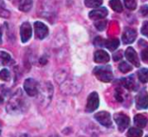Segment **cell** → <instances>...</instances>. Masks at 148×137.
<instances>
[{
    "label": "cell",
    "mask_w": 148,
    "mask_h": 137,
    "mask_svg": "<svg viewBox=\"0 0 148 137\" xmlns=\"http://www.w3.org/2000/svg\"><path fill=\"white\" fill-rule=\"evenodd\" d=\"M24 106H25V104H24V99H23V92L21 90H18L13 95V97L10 98V100L9 101V104L6 107V110L10 113L20 112L23 111Z\"/></svg>",
    "instance_id": "1"
},
{
    "label": "cell",
    "mask_w": 148,
    "mask_h": 137,
    "mask_svg": "<svg viewBox=\"0 0 148 137\" xmlns=\"http://www.w3.org/2000/svg\"><path fill=\"white\" fill-rule=\"evenodd\" d=\"M94 73L96 78L102 82H110L113 79V73L111 66H101L94 69Z\"/></svg>",
    "instance_id": "2"
},
{
    "label": "cell",
    "mask_w": 148,
    "mask_h": 137,
    "mask_svg": "<svg viewBox=\"0 0 148 137\" xmlns=\"http://www.w3.org/2000/svg\"><path fill=\"white\" fill-rule=\"evenodd\" d=\"M23 88L26 93L30 96V97H35L38 94L39 92V85L38 83L34 79H27L24 81L23 84Z\"/></svg>",
    "instance_id": "3"
},
{
    "label": "cell",
    "mask_w": 148,
    "mask_h": 137,
    "mask_svg": "<svg viewBox=\"0 0 148 137\" xmlns=\"http://www.w3.org/2000/svg\"><path fill=\"white\" fill-rule=\"evenodd\" d=\"M114 121L120 131H124L130 123L129 117L124 113H116L114 115Z\"/></svg>",
    "instance_id": "4"
},
{
    "label": "cell",
    "mask_w": 148,
    "mask_h": 137,
    "mask_svg": "<svg viewBox=\"0 0 148 137\" xmlns=\"http://www.w3.org/2000/svg\"><path fill=\"white\" fill-rule=\"evenodd\" d=\"M99 104H100V100H99L98 94L96 92H92L88 98L87 105H86V111L87 112L95 111L99 107Z\"/></svg>",
    "instance_id": "5"
},
{
    "label": "cell",
    "mask_w": 148,
    "mask_h": 137,
    "mask_svg": "<svg viewBox=\"0 0 148 137\" xmlns=\"http://www.w3.org/2000/svg\"><path fill=\"white\" fill-rule=\"evenodd\" d=\"M136 107L139 110H145L148 108V93L144 89L135 98Z\"/></svg>",
    "instance_id": "6"
},
{
    "label": "cell",
    "mask_w": 148,
    "mask_h": 137,
    "mask_svg": "<svg viewBox=\"0 0 148 137\" xmlns=\"http://www.w3.org/2000/svg\"><path fill=\"white\" fill-rule=\"evenodd\" d=\"M34 28H35V35H36V38H38L40 40L44 39L49 35L48 27L41 22H36L34 23Z\"/></svg>",
    "instance_id": "7"
},
{
    "label": "cell",
    "mask_w": 148,
    "mask_h": 137,
    "mask_svg": "<svg viewBox=\"0 0 148 137\" xmlns=\"http://www.w3.org/2000/svg\"><path fill=\"white\" fill-rule=\"evenodd\" d=\"M95 118L103 126L105 127H111L112 126V119L111 116L107 111H100L95 115Z\"/></svg>",
    "instance_id": "8"
},
{
    "label": "cell",
    "mask_w": 148,
    "mask_h": 137,
    "mask_svg": "<svg viewBox=\"0 0 148 137\" xmlns=\"http://www.w3.org/2000/svg\"><path fill=\"white\" fill-rule=\"evenodd\" d=\"M32 35V28L29 22H23L20 28V36L21 41L25 43L27 42Z\"/></svg>",
    "instance_id": "9"
},
{
    "label": "cell",
    "mask_w": 148,
    "mask_h": 137,
    "mask_svg": "<svg viewBox=\"0 0 148 137\" xmlns=\"http://www.w3.org/2000/svg\"><path fill=\"white\" fill-rule=\"evenodd\" d=\"M125 56L126 58L127 59L128 61H130L133 65H134L135 66L139 67L140 66V60L138 58V55H137V53L135 52V50L133 48V47H128L126 52H125Z\"/></svg>",
    "instance_id": "10"
},
{
    "label": "cell",
    "mask_w": 148,
    "mask_h": 137,
    "mask_svg": "<svg viewBox=\"0 0 148 137\" xmlns=\"http://www.w3.org/2000/svg\"><path fill=\"white\" fill-rule=\"evenodd\" d=\"M108 14V9L105 7H101V8H98L95 9L92 11L89 12V17L92 20H101L104 17H106Z\"/></svg>",
    "instance_id": "11"
},
{
    "label": "cell",
    "mask_w": 148,
    "mask_h": 137,
    "mask_svg": "<svg viewBox=\"0 0 148 137\" xmlns=\"http://www.w3.org/2000/svg\"><path fill=\"white\" fill-rule=\"evenodd\" d=\"M137 33L133 28H126L122 35V41L124 44H131L135 41Z\"/></svg>",
    "instance_id": "12"
},
{
    "label": "cell",
    "mask_w": 148,
    "mask_h": 137,
    "mask_svg": "<svg viewBox=\"0 0 148 137\" xmlns=\"http://www.w3.org/2000/svg\"><path fill=\"white\" fill-rule=\"evenodd\" d=\"M95 61L96 63H107L109 61V54L104 50H98L95 53Z\"/></svg>",
    "instance_id": "13"
},
{
    "label": "cell",
    "mask_w": 148,
    "mask_h": 137,
    "mask_svg": "<svg viewBox=\"0 0 148 137\" xmlns=\"http://www.w3.org/2000/svg\"><path fill=\"white\" fill-rule=\"evenodd\" d=\"M134 124L139 129H143L147 124V118L142 114H138L134 117Z\"/></svg>",
    "instance_id": "14"
},
{
    "label": "cell",
    "mask_w": 148,
    "mask_h": 137,
    "mask_svg": "<svg viewBox=\"0 0 148 137\" xmlns=\"http://www.w3.org/2000/svg\"><path fill=\"white\" fill-rule=\"evenodd\" d=\"M106 47H108L110 51H114L117 49V47L120 46V41L117 38H112L105 41V45Z\"/></svg>",
    "instance_id": "15"
},
{
    "label": "cell",
    "mask_w": 148,
    "mask_h": 137,
    "mask_svg": "<svg viewBox=\"0 0 148 137\" xmlns=\"http://www.w3.org/2000/svg\"><path fill=\"white\" fill-rule=\"evenodd\" d=\"M121 84H122L127 89H128V90H130V91H133V90L135 89L136 84H135L134 80L132 79V77L127 78V79H122L121 80Z\"/></svg>",
    "instance_id": "16"
},
{
    "label": "cell",
    "mask_w": 148,
    "mask_h": 137,
    "mask_svg": "<svg viewBox=\"0 0 148 137\" xmlns=\"http://www.w3.org/2000/svg\"><path fill=\"white\" fill-rule=\"evenodd\" d=\"M32 7V0H19V9L27 12Z\"/></svg>",
    "instance_id": "17"
},
{
    "label": "cell",
    "mask_w": 148,
    "mask_h": 137,
    "mask_svg": "<svg viewBox=\"0 0 148 137\" xmlns=\"http://www.w3.org/2000/svg\"><path fill=\"white\" fill-rule=\"evenodd\" d=\"M109 5L116 12L120 13V12H121L123 10V6H122V3H121V0H111L109 2Z\"/></svg>",
    "instance_id": "18"
},
{
    "label": "cell",
    "mask_w": 148,
    "mask_h": 137,
    "mask_svg": "<svg viewBox=\"0 0 148 137\" xmlns=\"http://www.w3.org/2000/svg\"><path fill=\"white\" fill-rule=\"evenodd\" d=\"M138 78L140 82L147 83L148 82V68H142L138 72Z\"/></svg>",
    "instance_id": "19"
},
{
    "label": "cell",
    "mask_w": 148,
    "mask_h": 137,
    "mask_svg": "<svg viewBox=\"0 0 148 137\" xmlns=\"http://www.w3.org/2000/svg\"><path fill=\"white\" fill-rule=\"evenodd\" d=\"M143 135V132L139 128H131L129 129L127 136V137H141Z\"/></svg>",
    "instance_id": "20"
},
{
    "label": "cell",
    "mask_w": 148,
    "mask_h": 137,
    "mask_svg": "<svg viewBox=\"0 0 148 137\" xmlns=\"http://www.w3.org/2000/svg\"><path fill=\"white\" fill-rule=\"evenodd\" d=\"M84 3L88 8H97L102 4L103 0H85Z\"/></svg>",
    "instance_id": "21"
},
{
    "label": "cell",
    "mask_w": 148,
    "mask_h": 137,
    "mask_svg": "<svg viewBox=\"0 0 148 137\" xmlns=\"http://www.w3.org/2000/svg\"><path fill=\"white\" fill-rule=\"evenodd\" d=\"M132 69H133L132 66H131L128 63H127V62H125V61L121 62V63L119 65V70H120L121 73H127L132 71Z\"/></svg>",
    "instance_id": "22"
},
{
    "label": "cell",
    "mask_w": 148,
    "mask_h": 137,
    "mask_svg": "<svg viewBox=\"0 0 148 137\" xmlns=\"http://www.w3.org/2000/svg\"><path fill=\"white\" fill-rule=\"evenodd\" d=\"M107 23H108V22H107L106 20H98L97 22H95V28H96L98 30L102 31V30H104L105 28L107 27Z\"/></svg>",
    "instance_id": "23"
},
{
    "label": "cell",
    "mask_w": 148,
    "mask_h": 137,
    "mask_svg": "<svg viewBox=\"0 0 148 137\" xmlns=\"http://www.w3.org/2000/svg\"><path fill=\"white\" fill-rule=\"evenodd\" d=\"M124 3L126 7L130 10H134L137 7V3L135 0H124Z\"/></svg>",
    "instance_id": "24"
},
{
    "label": "cell",
    "mask_w": 148,
    "mask_h": 137,
    "mask_svg": "<svg viewBox=\"0 0 148 137\" xmlns=\"http://www.w3.org/2000/svg\"><path fill=\"white\" fill-rule=\"evenodd\" d=\"M10 78V73L7 69H3L0 72V79L3 81H8Z\"/></svg>",
    "instance_id": "25"
},
{
    "label": "cell",
    "mask_w": 148,
    "mask_h": 137,
    "mask_svg": "<svg viewBox=\"0 0 148 137\" xmlns=\"http://www.w3.org/2000/svg\"><path fill=\"white\" fill-rule=\"evenodd\" d=\"M0 58L2 59L3 64H7L10 60V55L4 51H0Z\"/></svg>",
    "instance_id": "26"
},
{
    "label": "cell",
    "mask_w": 148,
    "mask_h": 137,
    "mask_svg": "<svg viewBox=\"0 0 148 137\" xmlns=\"http://www.w3.org/2000/svg\"><path fill=\"white\" fill-rule=\"evenodd\" d=\"M94 43H95V45L97 46V47H102V46L105 45V40H103L101 37L98 36V37H96V38L95 39Z\"/></svg>",
    "instance_id": "27"
},
{
    "label": "cell",
    "mask_w": 148,
    "mask_h": 137,
    "mask_svg": "<svg viewBox=\"0 0 148 137\" xmlns=\"http://www.w3.org/2000/svg\"><path fill=\"white\" fill-rule=\"evenodd\" d=\"M10 16V13L9 10H7V9H3V8H2V7H0V16H1V17L9 18Z\"/></svg>",
    "instance_id": "28"
},
{
    "label": "cell",
    "mask_w": 148,
    "mask_h": 137,
    "mask_svg": "<svg viewBox=\"0 0 148 137\" xmlns=\"http://www.w3.org/2000/svg\"><path fill=\"white\" fill-rule=\"evenodd\" d=\"M141 34L148 38V22H145L141 27Z\"/></svg>",
    "instance_id": "29"
},
{
    "label": "cell",
    "mask_w": 148,
    "mask_h": 137,
    "mask_svg": "<svg viewBox=\"0 0 148 137\" xmlns=\"http://www.w3.org/2000/svg\"><path fill=\"white\" fill-rule=\"evenodd\" d=\"M121 90L117 88L116 89V92H115V98L117 99V101L119 102H122L123 101V98H122V94H121Z\"/></svg>",
    "instance_id": "30"
},
{
    "label": "cell",
    "mask_w": 148,
    "mask_h": 137,
    "mask_svg": "<svg viewBox=\"0 0 148 137\" xmlns=\"http://www.w3.org/2000/svg\"><path fill=\"white\" fill-rule=\"evenodd\" d=\"M141 58L142 60L148 63V47L145 48L142 52H141Z\"/></svg>",
    "instance_id": "31"
},
{
    "label": "cell",
    "mask_w": 148,
    "mask_h": 137,
    "mask_svg": "<svg viewBox=\"0 0 148 137\" xmlns=\"http://www.w3.org/2000/svg\"><path fill=\"white\" fill-rule=\"evenodd\" d=\"M140 14H141L143 16H148V5H143V6L140 8Z\"/></svg>",
    "instance_id": "32"
},
{
    "label": "cell",
    "mask_w": 148,
    "mask_h": 137,
    "mask_svg": "<svg viewBox=\"0 0 148 137\" xmlns=\"http://www.w3.org/2000/svg\"><path fill=\"white\" fill-rule=\"evenodd\" d=\"M121 58H122V53H121V51H118V52H116L114 54V60H115V61L121 60Z\"/></svg>",
    "instance_id": "33"
},
{
    "label": "cell",
    "mask_w": 148,
    "mask_h": 137,
    "mask_svg": "<svg viewBox=\"0 0 148 137\" xmlns=\"http://www.w3.org/2000/svg\"><path fill=\"white\" fill-rule=\"evenodd\" d=\"M2 42V31H1V28H0V43Z\"/></svg>",
    "instance_id": "34"
},
{
    "label": "cell",
    "mask_w": 148,
    "mask_h": 137,
    "mask_svg": "<svg viewBox=\"0 0 148 137\" xmlns=\"http://www.w3.org/2000/svg\"><path fill=\"white\" fill-rule=\"evenodd\" d=\"M0 103H3V98L0 96Z\"/></svg>",
    "instance_id": "35"
},
{
    "label": "cell",
    "mask_w": 148,
    "mask_h": 137,
    "mask_svg": "<svg viewBox=\"0 0 148 137\" xmlns=\"http://www.w3.org/2000/svg\"><path fill=\"white\" fill-rule=\"evenodd\" d=\"M50 137H59L57 135H53V136H51Z\"/></svg>",
    "instance_id": "36"
},
{
    "label": "cell",
    "mask_w": 148,
    "mask_h": 137,
    "mask_svg": "<svg viewBox=\"0 0 148 137\" xmlns=\"http://www.w3.org/2000/svg\"><path fill=\"white\" fill-rule=\"evenodd\" d=\"M146 137H148V136H146Z\"/></svg>",
    "instance_id": "37"
}]
</instances>
